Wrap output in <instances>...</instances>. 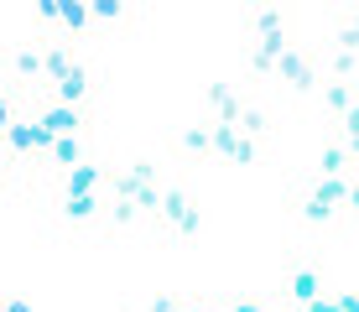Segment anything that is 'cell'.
Instances as JSON below:
<instances>
[{"label":"cell","instance_id":"83f0119b","mask_svg":"<svg viewBox=\"0 0 359 312\" xmlns=\"http://www.w3.org/2000/svg\"><path fill=\"white\" fill-rule=\"evenodd\" d=\"M11 125H16V104H11V99H0V135H6Z\"/></svg>","mask_w":359,"mask_h":312},{"label":"cell","instance_id":"d4e9b609","mask_svg":"<svg viewBox=\"0 0 359 312\" xmlns=\"http://www.w3.org/2000/svg\"><path fill=\"white\" fill-rule=\"evenodd\" d=\"M104 214H109V224H120V229H126V224H135V219H141V214H135V203H126V198H115V203H109Z\"/></svg>","mask_w":359,"mask_h":312},{"label":"cell","instance_id":"44dd1931","mask_svg":"<svg viewBox=\"0 0 359 312\" xmlns=\"http://www.w3.org/2000/svg\"><path fill=\"white\" fill-rule=\"evenodd\" d=\"M339 53H359V11H344L339 16Z\"/></svg>","mask_w":359,"mask_h":312},{"label":"cell","instance_id":"f1b7e54d","mask_svg":"<svg viewBox=\"0 0 359 312\" xmlns=\"http://www.w3.org/2000/svg\"><path fill=\"white\" fill-rule=\"evenodd\" d=\"M333 302H339V312H359V292H339Z\"/></svg>","mask_w":359,"mask_h":312},{"label":"cell","instance_id":"d6986e66","mask_svg":"<svg viewBox=\"0 0 359 312\" xmlns=\"http://www.w3.org/2000/svg\"><path fill=\"white\" fill-rule=\"evenodd\" d=\"M11 73L16 79H42V53L36 47H11Z\"/></svg>","mask_w":359,"mask_h":312},{"label":"cell","instance_id":"603a6c76","mask_svg":"<svg viewBox=\"0 0 359 312\" xmlns=\"http://www.w3.org/2000/svg\"><path fill=\"white\" fill-rule=\"evenodd\" d=\"M344 151H349V161H359V99L349 104V115H344Z\"/></svg>","mask_w":359,"mask_h":312},{"label":"cell","instance_id":"ac0fdd59","mask_svg":"<svg viewBox=\"0 0 359 312\" xmlns=\"http://www.w3.org/2000/svg\"><path fill=\"white\" fill-rule=\"evenodd\" d=\"M250 32H255V36L287 32V11H281V6H255V11H250Z\"/></svg>","mask_w":359,"mask_h":312},{"label":"cell","instance_id":"7a4b0ae2","mask_svg":"<svg viewBox=\"0 0 359 312\" xmlns=\"http://www.w3.org/2000/svg\"><path fill=\"white\" fill-rule=\"evenodd\" d=\"M271 73H276L292 94H313V89H318V53H313V47H297V42H292L287 53L276 57V68H271Z\"/></svg>","mask_w":359,"mask_h":312},{"label":"cell","instance_id":"ffe728a7","mask_svg":"<svg viewBox=\"0 0 359 312\" xmlns=\"http://www.w3.org/2000/svg\"><path fill=\"white\" fill-rule=\"evenodd\" d=\"M89 21H94V16H89V6H79V0H73V6H57V27L68 32V42H73V36H79L83 27H89Z\"/></svg>","mask_w":359,"mask_h":312},{"label":"cell","instance_id":"9a60e30c","mask_svg":"<svg viewBox=\"0 0 359 312\" xmlns=\"http://www.w3.org/2000/svg\"><path fill=\"white\" fill-rule=\"evenodd\" d=\"M234 130H240V135H250V141L261 146L266 135H271V115H266L261 104H245V109H240V125H234Z\"/></svg>","mask_w":359,"mask_h":312},{"label":"cell","instance_id":"6da1fadb","mask_svg":"<svg viewBox=\"0 0 359 312\" xmlns=\"http://www.w3.org/2000/svg\"><path fill=\"white\" fill-rule=\"evenodd\" d=\"M344 193H349V177H318V187L297 203V219L313 224V229H323L344 214Z\"/></svg>","mask_w":359,"mask_h":312},{"label":"cell","instance_id":"7402d4cb","mask_svg":"<svg viewBox=\"0 0 359 312\" xmlns=\"http://www.w3.org/2000/svg\"><path fill=\"white\" fill-rule=\"evenodd\" d=\"M323 104L344 120V115H349V104H354V83H328V89H323Z\"/></svg>","mask_w":359,"mask_h":312},{"label":"cell","instance_id":"1f68e13d","mask_svg":"<svg viewBox=\"0 0 359 312\" xmlns=\"http://www.w3.org/2000/svg\"><path fill=\"white\" fill-rule=\"evenodd\" d=\"M6 312H32V302L27 297H6Z\"/></svg>","mask_w":359,"mask_h":312},{"label":"cell","instance_id":"4316f807","mask_svg":"<svg viewBox=\"0 0 359 312\" xmlns=\"http://www.w3.org/2000/svg\"><path fill=\"white\" fill-rule=\"evenodd\" d=\"M229 312H271L261 297H240V302H229Z\"/></svg>","mask_w":359,"mask_h":312},{"label":"cell","instance_id":"2e32d148","mask_svg":"<svg viewBox=\"0 0 359 312\" xmlns=\"http://www.w3.org/2000/svg\"><path fill=\"white\" fill-rule=\"evenodd\" d=\"M99 214H104L99 193H89V198H63V219H68V224H94Z\"/></svg>","mask_w":359,"mask_h":312},{"label":"cell","instance_id":"30bf717a","mask_svg":"<svg viewBox=\"0 0 359 312\" xmlns=\"http://www.w3.org/2000/svg\"><path fill=\"white\" fill-rule=\"evenodd\" d=\"M73 62H79V53H73V42H68V36L47 47V53H42V79H47V89H53V83L63 79V73L73 68Z\"/></svg>","mask_w":359,"mask_h":312},{"label":"cell","instance_id":"4dcf8cb0","mask_svg":"<svg viewBox=\"0 0 359 312\" xmlns=\"http://www.w3.org/2000/svg\"><path fill=\"white\" fill-rule=\"evenodd\" d=\"M302 312H339V302H333V297H318L313 307H302Z\"/></svg>","mask_w":359,"mask_h":312},{"label":"cell","instance_id":"8fae6325","mask_svg":"<svg viewBox=\"0 0 359 312\" xmlns=\"http://www.w3.org/2000/svg\"><path fill=\"white\" fill-rule=\"evenodd\" d=\"M208 104H214V125H240L245 99L229 94V83H208Z\"/></svg>","mask_w":359,"mask_h":312},{"label":"cell","instance_id":"ba28073f","mask_svg":"<svg viewBox=\"0 0 359 312\" xmlns=\"http://www.w3.org/2000/svg\"><path fill=\"white\" fill-rule=\"evenodd\" d=\"M99 182H104V167L79 161L73 172H63V198H89V193H99Z\"/></svg>","mask_w":359,"mask_h":312},{"label":"cell","instance_id":"8992f818","mask_svg":"<svg viewBox=\"0 0 359 312\" xmlns=\"http://www.w3.org/2000/svg\"><path fill=\"white\" fill-rule=\"evenodd\" d=\"M36 125H42L47 135H83V125H89V109H73V104H47L42 115H36Z\"/></svg>","mask_w":359,"mask_h":312},{"label":"cell","instance_id":"3957f363","mask_svg":"<svg viewBox=\"0 0 359 312\" xmlns=\"http://www.w3.org/2000/svg\"><path fill=\"white\" fill-rule=\"evenodd\" d=\"M151 224H162V229H172V234H198L203 214H198V203H193L188 187H162V208H156Z\"/></svg>","mask_w":359,"mask_h":312},{"label":"cell","instance_id":"e0dca14e","mask_svg":"<svg viewBox=\"0 0 359 312\" xmlns=\"http://www.w3.org/2000/svg\"><path fill=\"white\" fill-rule=\"evenodd\" d=\"M292 302L297 307H313L318 302V297H323V281H318V271H297V276H292Z\"/></svg>","mask_w":359,"mask_h":312},{"label":"cell","instance_id":"836d02e7","mask_svg":"<svg viewBox=\"0 0 359 312\" xmlns=\"http://www.w3.org/2000/svg\"><path fill=\"white\" fill-rule=\"evenodd\" d=\"M0 99H6V83H0Z\"/></svg>","mask_w":359,"mask_h":312},{"label":"cell","instance_id":"f546056e","mask_svg":"<svg viewBox=\"0 0 359 312\" xmlns=\"http://www.w3.org/2000/svg\"><path fill=\"white\" fill-rule=\"evenodd\" d=\"M344 214H359V182H349V193H344Z\"/></svg>","mask_w":359,"mask_h":312},{"label":"cell","instance_id":"5bb4252c","mask_svg":"<svg viewBox=\"0 0 359 312\" xmlns=\"http://www.w3.org/2000/svg\"><path fill=\"white\" fill-rule=\"evenodd\" d=\"M349 167L354 161H349V151H344L339 141H328L323 151H318V177H349Z\"/></svg>","mask_w":359,"mask_h":312},{"label":"cell","instance_id":"cb8c5ba5","mask_svg":"<svg viewBox=\"0 0 359 312\" xmlns=\"http://www.w3.org/2000/svg\"><path fill=\"white\" fill-rule=\"evenodd\" d=\"M89 16H94V21H126V16H130V6H126V0H94Z\"/></svg>","mask_w":359,"mask_h":312},{"label":"cell","instance_id":"9c48e42d","mask_svg":"<svg viewBox=\"0 0 359 312\" xmlns=\"http://www.w3.org/2000/svg\"><path fill=\"white\" fill-rule=\"evenodd\" d=\"M287 47H292V42H287V32H271V36H255V53H250V68H255V73H261V79H266V73L276 68V57L287 53Z\"/></svg>","mask_w":359,"mask_h":312},{"label":"cell","instance_id":"5b68a950","mask_svg":"<svg viewBox=\"0 0 359 312\" xmlns=\"http://www.w3.org/2000/svg\"><path fill=\"white\" fill-rule=\"evenodd\" d=\"M214 130V156H229V161H240V167H250L255 156H261V146L250 141V135H240L234 125H208Z\"/></svg>","mask_w":359,"mask_h":312},{"label":"cell","instance_id":"d6a6232c","mask_svg":"<svg viewBox=\"0 0 359 312\" xmlns=\"http://www.w3.org/2000/svg\"><path fill=\"white\" fill-rule=\"evenodd\" d=\"M0 182H6V161H0Z\"/></svg>","mask_w":359,"mask_h":312},{"label":"cell","instance_id":"e575fe53","mask_svg":"<svg viewBox=\"0 0 359 312\" xmlns=\"http://www.w3.org/2000/svg\"><path fill=\"white\" fill-rule=\"evenodd\" d=\"M0 312H6V302H0Z\"/></svg>","mask_w":359,"mask_h":312},{"label":"cell","instance_id":"52a82bcc","mask_svg":"<svg viewBox=\"0 0 359 312\" xmlns=\"http://www.w3.org/2000/svg\"><path fill=\"white\" fill-rule=\"evenodd\" d=\"M89 94H94V79H89V68H83V62H73L63 79L53 83V104H73V109H83V99H89Z\"/></svg>","mask_w":359,"mask_h":312},{"label":"cell","instance_id":"277c9868","mask_svg":"<svg viewBox=\"0 0 359 312\" xmlns=\"http://www.w3.org/2000/svg\"><path fill=\"white\" fill-rule=\"evenodd\" d=\"M0 141H6V151H11V156H47L53 135H47V130H42L36 120H16V125L6 130V135H0Z\"/></svg>","mask_w":359,"mask_h":312},{"label":"cell","instance_id":"484cf974","mask_svg":"<svg viewBox=\"0 0 359 312\" xmlns=\"http://www.w3.org/2000/svg\"><path fill=\"white\" fill-rule=\"evenodd\" d=\"M146 312H188V302H182V297H156Z\"/></svg>","mask_w":359,"mask_h":312},{"label":"cell","instance_id":"4fadbf2b","mask_svg":"<svg viewBox=\"0 0 359 312\" xmlns=\"http://www.w3.org/2000/svg\"><path fill=\"white\" fill-rule=\"evenodd\" d=\"M47 161H53L57 172H73L83 161V135H57V141L47 146Z\"/></svg>","mask_w":359,"mask_h":312},{"label":"cell","instance_id":"7c38bea8","mask_svg":"<svg viewBox=\"0 0 359 312\" xmlns=\"http://www.w3.org/2000/svg\"><path fill=\"white\" fill-rule=\"evenodd\" d=\"M177 151L188 156V161H203V156H214V130H208V125H188V130L177 135Z\"/></svg>","mask_w":359,"mask_h":312}]
</instances>
